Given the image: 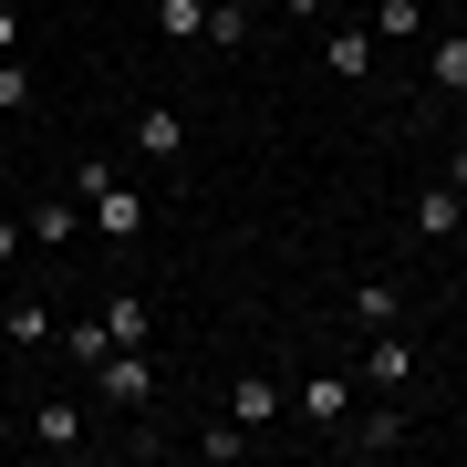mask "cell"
Masks as SVG:
<instances>
[{"label":"cell","instance_id":"cell-9","mask_svg":"<svg viewBox=\"0 0 467 467\" xmlns=\"http://www.w3.org/2000/svg\"><path fill=\"white\" fill-rule=\"evenodd\" d=\"M322 63H333V84H364V73H374V32H364V21H343V32L322 42Z\"/></svg>","mask_w":467,"mask_h":467},{"label":"cell","instance_id":"cell-22","mask_svg":"<svg viewBox=\"0 0 467 467\" xmlns=\"http://www.w3.org/2000/svg\"><path fill=\"white\" fill-rule=\"evenodd\" d=\"M21 250H32V229H21V218H0V270H11Z\"/></svg>","mask_w":467,"mask_h":467},{"label":"cell","instance_id":"cell-12","mask_svg":"<svg viewBox=\"0 0 467 467\" xmlns=\"http://www.w3.org/2000/svg\"><path fill=\"white\" fill-rule=\"evenodd\" d=\"M104 333H115L125 353H146V343H156V312H146V301H135V291H125V301H115V312H104Z\"/></svg>","mask_w":467,"mask_h":467},{"label":"cell","instance_id":"cell-24","mask_svg":"<svg viewBox=\"0 0 467 467\" xmlns=\"http://www.w3.org/2000/svg\"><path fill=\"white\" fill-rule=\"evenodd\" d=\"M447 187H467V135H457V146H447Z\"/></svg>","mask_w":467,"mask_h":467},{"label":"cell","instance_id":"cell-6","mask_svg":"<svg viewBox=\"0 0 467 467\" xmlns=\"http://www.w3.org/2000/svg\"><path fill=\"white\" fill-rule=\"evenodd\" d=\"M333 436H343L353 457H395V447H405V416H395V405H374V416H343Z\"/></svg>","mask_w":467,"mask_h":467},{"label":"cell","instance_id":"cell-10","mask_svg":"<svg viewBox=\"0 0 467 467\" xmlns=\"http://www.w3.org/2000/svg\"><path fill=\"white\" fill-rule=\"evenodd\" d=\"M32 447H52V457H73V447H84V416H73L63 395H52V405H32Z\"/></svg>","mask_w":467,"mask_h":467},{"label":"cell","instance_id":"cell-13","mask_svg":"<svg viewBox=\"0 0 467 467\" xmlns=\"http://www.w3.org/2000/svg\"><path fill=\"white\" fill-rule=\"evenodd\" d=\"M364 32H374V42H416V32H426V11H416V0H374Z\"/></svg>","mask_w":467,"mask_h":467},{"label":"cell","instance_id":"cell-19","mask_svg":"<svg viewBox=\"0 0 467 467\" xmlns=\"http://www.w3.org/2000/svg\"><path fill=\"white\" fill-rule=\"evenodd\" d=\"M63 353H73V364H104V353H115V333H104V322H73Z\"/></svg>","mask_w":467,"mask_h":467},{"label":"cell","instance_id":"cell-20","mask_svg":"<svg viewBox=\"0 0 467 467\" xmlns=\"http://www.w3.org/2000/svg\"><path fill=\"white\" fill-rule=\"evenodd\" d=\"M239 447H250V426H239V416H218V426H198V457H239Z\"/></svg>","mask_w":467,"mask_h":467},{"label":"cell","instance_id":"cell-7","mask_svg":"<svg viewBox=\"0 0 467 467\" xmlns=\"http://www.w3.org/2000/svg\"><path fill=\"white\" fill-rule=\"evenodd\" d=\"M457 229H467V187H447V177L416 187V239H457Z\"/></svg>","mask_w":467,"mask_h":467},{"label":"cell","instance_id":"cell-17","mask_svg":"<svg viewBox=\"0 0 467 467\" xmlns=\"http://www.w3.org/2000/svg\"><path fill=\"white\" fill-rule=\"evenodd\" d=\"M156 21H167V42H198L208 32V0H156Z\"/></svg>","mask_w":467,"mask_h":467},{"label":"cell","instance_id":"cell-15","mask_svg":"<svg viewBox=\"0 0 467 467\" xmlns=\"http://www.w3.org/2000/svg\"><path fill=\"white\" fill-rule=\"evenodd\" d=\"M426 73H436V94H467V32H447L426 52Z\"/></svg>","mask_w":467,"mask_h":467},{"label":"cell","instance_id":"cell-4","mask_svg":"<svg viewBox=\"0 0 467 467\" xmlns=\"http://www.w3.org/2000/svg\"><path fill=\"white\" fill-rule=\"evenodd\" d=\"M281 405H291V395H281V374H239V384H229V416L250 426V436H260V426H281Z\"/></svg>","mask_w":467,"mask_h":467},{"label":"cell","instance_id":"cell-5","mask_svg":"<svg viewBox=\"0 0 467 467\" xmlns=\"http://www.w3.org/2000/svg\"><path fill=\"white\" fill-rule=\"evenodd\" d=\"M94 384H104L115 405H146V395H156V364H146V353H125V343H115V353L94 364Z\"/></svg>","mask_w":467,"mask_h":467},{"label":"cell","instance_id":"cell-25","mask_svg":"<svg viewBox=\"0 0 467 467\" xmlns=\"http://www.w3.org/2000/svg\"><path fill=\"white\" fill-rule=\"evenodd\" d=\"M447 104H457V135H467V94H447Z\"/></svg>","mask_w":467,"mask_h":467},{"label":"cell","instance_id":"cell-2","mask_svg":"<svg viewBox=\"0 0 467 467\" xmlns=\"http://www.w3.org/2000/svg\"><path fill=\"white\" fill-rule=\"evenodd\" d=\"M291 405H301L312 426H343V416H353V374H343V364H333V374H301Z\"/></svg>","mask_w":467,"mask_h":467},{"label":"cell","instance_id":"cell-21","mask_svg":"<svg viewBox=\"0 0 467 467\" xmlns=\"http://www.w3.org/2000/svg\"><path fill=\"white\" fill-rule=\"evenodd\" d=\"M32 104V73H21V52H0V115H21Z\"/></svg>","mask_w":467,"mask_h":467},{"label":"cell","instance_id":"cell-8","mask_svg":"<svg viewBox=\"0 0 467 467\" xmlns=\"http://www.w3.org/2000/svg\"><path fill=\"white\" fill-rule=\"evenodd\" d=\"M135 146H146L156 167H177V156H187V115H177V104H146V115H135Z\"/></svg>","mask_w":467,"mask_h":467},{"label":"cell","instance_id":"cell-16","mask_svg":"<svg viewBox=\"0 0 467 467\" xmlns=\"http://www.w3.org/2000/svg\"><path fill=\"white\" fill-rule=\"evenodd\" d=\"M0 343H52V312L42 301H11V312H0Z\"/></svg>","mask_w":467,"mask_h":467},{"label":"cell","instance_id":"cell-14","mask_svg":"<svg viewBox=\"0 0 467 467\" xmlns=\"http://www.w3.org/2000/svg\"><path fill=\"white\" fill-rule=\"evenodd\" d=\"M395 281H364V291H353V322H364V333H395Z\"/></svg>","mask_w":467,"mask_h":467},{"label":"cell","instance_id":"cell-11","mask_svg":"<svg viewBox=\"0 0 467 467\" xmlns=\"http://www.w3.org/2000/svg\"><path fill=\"white\" fill-rule=\"evenodd\" d=\"M21 229H32V250H63V239L84 229V208H73V198H42L32 218H21Z\"/></svg>","mask_w":467,"mask_h":467},{"label":"cell","instance_id":"cell-1","mask_svg":"<svg viewBox=\"0 0 467 467\" xmlns=\"http://www.w3.org/2000/svg\"><path fill=\"white\" fill-rule=\"evenodd\" d=\"M73 187H84V208H94L104 239H135V229H146V187H125L104 156H84V177H73Z\"/></svg>","mask_w":467,"mask_h":467},{"label":"cell","instance_id":"cell-23","mask_svg":"<svg viewBox=\"0 0 467 467\" xmlns=\"http://www.w3.org/2000/svg\"><path fill=\"white\" fill-rule=\"evenodd\" d=\"M0 52H21V11H11V0H0Z\"/></svg>","mask_w":467,"mask_h":467},{"label":"cell","instance_id":"cell-3","mask_svg":"<svg viewBox=\"0 0 467 467\" xmlns=\"http://www.w3.org/2000/svg\"><path fill=\"white\" fill-rule=\"evenodd\" d=\"M353 384H374V395H405V384H416V343L374 333V343H364V374H353Z\"/></svg>","mask_w":467,"mask_h":467},{"label":"cell","instance_id":"cell-18","mask_svg":"<svg viewBox=\"0 0 467 467\" xmlns=\"http://www.w3.org/2000/svg\"><path fill=\"white\" fill-rule=\"evenodd\" d=\"M198 42H229V52H239V42H250V0H229V11H208V32H198Z\"/></svg>","mask_w":467,"mask_h":467}]
</instances>
